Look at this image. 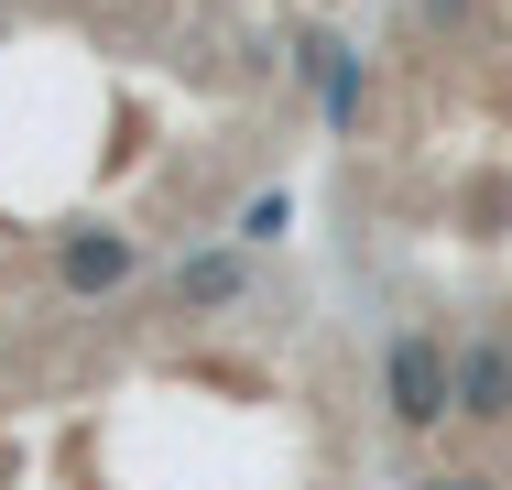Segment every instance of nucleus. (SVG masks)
<instances>
[{"label": "nucleus", "instance_id": "nucleus-1", "mask_svg": "<svg viewBox=\"0 0 512 490\" xmlns=\"http://www.w3.org/2000/svg\"><path fill=\"white\" fill-rule=\"evenodd\" d=\"M382 414L404 436H436L458 414V349H447V327H393V349H382Z\"/></svg>", "mask_w": 512, "mask_h": 490}, {"label": "nucleus", "instance_id": "nucleus-2", "mask_svg": "<svg viewBox=\"0 0 512 490\" xmlns=\"http://www.w3.org/2000/svg\"><path fill=\"white\" fill-rule=\"evenodd\" d=\"M164 305H175V316H229V305H251V251H240V240L175 251V273H164Z\"/></svg>", "mask_w": 512, "mask_h": 490}, {"label": "nucleus", "instance_id": "nucleus-3", "mask_svg": "<svg viewBox=\"0 0 512 490\" xmlns=\"http://www.w3.org/2000/svg\"><path fill=\"white\" fill-rule=\"evenodd\" d=\"M131 273H142V240H131V229H66V240H55V284L77 294V305L120 294Z\"/></svg>", "mask_w": 512, "mask_h": 490}, {"label": "nucleus", "instance_id": "nucleus-4", "mask_svg": "<svg viewBox=\"0 0 512 490\" xmlns=\"http://www.w3.org/2000/svg\"><path fill=\"white\" fill-rule=\"evenodd\" d=\"M458 425H512V338H458Z\"/></svg>", "mask_w": 512, "mask_h": 490}, {"label": "nucleus", "instance_id": "nucleus-5", "mask_svg": "<svg viewBox=\"0 0 512 490\" xmlns=\"http://www.w3.org/2000/svg\"><path fill=\"white\" fill-rule=\"evenodd\" d=\"M295 66H306L316 77V109H327V131H360V55H349V44H338V33H306V44H295Z\"/></svg>", "mask_w": 512, "mask_h": 490}, {"label": "nucleus", "instance_id": "nucleus-6", "mask_svg": "<svg viewBox=\"0 0 512 490\" xmlns=\"http://www.w3.org/2000/svg\"><path fill=\"white\" fill-rule=\"evenodd\" d=\"M284 229H295V196L284 186H251L240 207H229V240H240V251H273Z\"/></svg>", "mask_w": 512, "mask_h": 490}, {"label": "nucleus", "instance_id": "nucleus-7", "mask_svg": "<svg viewBox=\"0 0 512 490\" xmlns=\"http://www.w3.org/2000/svg\"><path fill=\"white\" fill-rule=\"evenodd\" d=\"M414 11H425L436 33H469V22H480V0H414Z\"/></svg>", "mask_w": 512, "mask_h": 490}, {"label": "nucleus", "instance_id": "nucleus-8", "mask_svg": "<svg viewBox=\"0 0 512 490\" xmlns=\"http://www.w3.org/2000/svg\"><path fill=\"white\" fill-rule=\"evenodd\" d=\"M414 490H502L491 469H436V480H414Z\"/></svg>", "mask_w": 512, "mask_h": 490}]
</instances>
